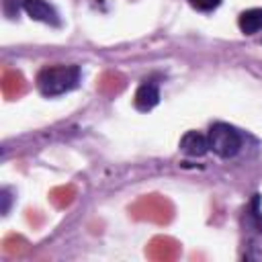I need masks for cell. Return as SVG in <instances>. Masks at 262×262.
Here are the masks:
<instances>
[{"mask_svg":"<svg viewBox=\"0 0 262 262\" xmlns=\"http://www.w3.org/2000/svg\"><path fill=\"white\" fill-rule=\"evenodd\" d=\"M80 84V68L70 63L45 66L37 74V88L43 96H59Z\"/></svg>","mask_w":262,"mask_h":262,"instance_id":"obj_1","label":"cell"},{"mask_svg":"<svg viewBox=\"0 0 262 262\" xmlns=\"http://www.w3.org/2000/svg\"><path fill=\"white\" fill-rule=\"evenodd\" d=\"M207 137H209V147L219 158H233L239 154L244 145L242 133L229 123H213Z\"/></svg>","mask_w":262,"mask_h":262,"instance_id":"obj_2","label":"cell"},{"mask_svg":"<svg viewBox=\"0 0 262 262\" xmlns=\"http://www.w3.org/2000/svg\"><path fill=\"white\" fill-rule=\"evenodd\" d=\"M23 10L33 20H39V23H45V25H51V27L61 25V18H59L57 10L47 0H23Z\"/></svg>","mask_w":262,"mask_h":262,"instance_id":"obj_3","label":"cell"},{"mask_svg":"<svg viewBox=\"0 0 262 262\" xmlns=\"http://www.w3.org/2000/svg\"><path fill=\"white\" fill-rule=\"evenodd\" d=\"M160 102V86L151 80H145L139 84V88L135 90V96H133V104L137 111L141 113H147L151 111L156 104Z\"/></svg>","mask_w":262,"mask_h":262,"instance_id":"obj_4","label":"cell"},{"mask_svg":"<svg viewBox=\"0 0 262 262\" xmlns=\"http://www.w3.org/2000/svg\"><path fill=\"white\" fill-rule=\"evenodd\" d=\"M180 149H182V154H186L190 158H201L211 149L209 147V137L199 133V131H186L180 137Z\"/></svg>","mask_w":262,"mask_h":262,"instance_id":"obj_5","label":"cell"},{"mask_svg":"<svg viewBox=\"0 0 262 262\" xmlns=\"http://www.w3.org/2000/svg\"><path fill=\"white\" fill-rule=\"evenodd\" d=\"M237 27L244 35H256L262 31V8H248L237 16Z\"/></svg>","mask_w":262,"mask_h":262,"instance_id":"obj_6","label":"cell"},{"mask_svg":"<svg viewBox=\"0 0 262 262\" xmlns=\"http://www.w3.org/2000/svg\"><path fill=\"white\" fill-rule=\"evenodd\" d=\"M188 4L199 12H211V10L219 8L221 0H188Z\"/></svg>","mask_w":262,"mask_h":262,"instance_id":"obj_7","label":"cell"},{"mask_svg":"<svg viewBox=\"0 0 262 262\" xmlns=\"http://www.w3.org/2000/svg\"><path fill=\"white\" fill-rule=\"evenodd\" d=\"M8 209H10V192L8 188L2 190V215H8Z\"/></svg>","mask_w":262,"mask_h":262,"instance_id":"obj_8","label":"cell"}]
</instances>
